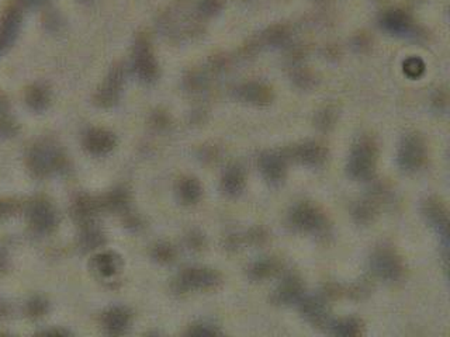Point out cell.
I'll use <instances>...</instances> for the list:
<instances>
[{
  "mask_svg": "<svg viewBox=\"0 0 450 337\" xmlns=\"http://www.w3.org/2000/svg\"><path fill=\"white\" fill-rule=\"evenodd\" d=\"M377 164V145L368 138L363 136L353 146L349 160H347V171L349 176L354 180L366 181L374 176Z\"/></svg>",
  "mask_w": 450,
  "mask_h": 337,
  "instance_id": "obj_1",
  "label": "cell"
},
{
  "mask_svg": "<svg viewBox=\"0 0 450 337\" xmlns=\"http://www.w3.org/2000/svg\"><path fill=\"white\" fill-rule=\"evenodd\" d=\"M288 223L295 230L304 233L323 234L328 232V219L325 213L308 201H301L291 208L288 213Z\"/></svg>",
  "mask_w": 450,
  "mask_h": 337,
  "instance_id": "obj_2",
  "label": "cell"
},
{
  "mask_svg": "<svg viewBox=\"0 0 450 337\" xmlns=\"http://www.w3.org/2000/svg\"><path fill=\"white\" fill-rule=\"evenodd\" d=\"M370 267L375 277L384 281H397L404 272V265L394 249L387 246L377 247L370 257Z\"/></svg>",
  "mask_w": 450,
  "mask_h": 337,
  "instance_id": "obj_3",
  "label": "cell"
},
{
  "mask_svg": "<svg viewBox=\"0 0 450 337\" xmlns=\"http://www.w3.org/2000/svg\"><path fill=\"white\" fill-rule=\"evenodd\" d=\"M426 160V147L423 138L416 133H406L398 147V164L405 171L419 170Z\"/></svg>",
  "mask_w": 450,
  "mask_h": 337,
  "instance_id": "obj_4",
  "label": "cell"
},
{
  "mask_svg": "<svg viewBox=\"0 0 450 337\" xmlns=\"http://www.w3.org/2000/svg\"><path fill=\"white\" fill-rule=\"evenodd\" d=\"M422 213L429 223L430 227L439 234L444 250H447L449 244V218L447 208L443 201L437 197H429L422 204Z\"/></svg>",
  "mask_w": 450,
  "mask_h": 337,
  "instance_id": "obj_5",
  "label": "cell"
},
{
  "mask_svg": "<svg viewBox=\"0 0 450 337\" xmlns=\"http://www.w3.org/2000/svg\"><path fill=\"white\" fill-rule=\"evenodd\" d=\"M219 282V275L207 268H188L181 272L176 281L179 289H207L212 288Z\"/></svg>",
  "mask_w": 450,
  "mask_h": 337,
  "instance_id": "obj_6",
  "label": "cell"
},
{
  "mask_svg": "<svg viewBox=\"0 0 450 337\" xmlns=\"http://www.w3.org/2000/svg\"><path fill=\"white\" fill-rule=\"evenodd\" d=\"M134 66L136 74L142 80H153L158 74V65L153 58L150 44L146 38L141 37L135 45V56H134Z\"/></svg>",
  "mask_w": 450,
  "mask_h": 337,
  "instance_id": "obj_7",
  "label": "cell"
},
{
  "mask_svg": "<svg viewBox=\"0 0 450 337\" xmlns=\"http://www.w3.org/2000/svg\"><path fill=\"white\" fill-rule=\"evenodd\" d=\"M287 154L278 152H264L259 157V168L270 183H280L287 171Z\"/></svg>",
  "mask_w": 450,
  "mask_h": 337,
  "instance_id": "obj_8",
  "label": "cell"
},
{
  "mask_svg": "<svg viewBox=\"0 0 450 337\" xmlns=\"http://www.w3.org/2000/svg\"><path fill=\"white\" fill-rule=\"evenodd\" d=\"M326 154H328L326 149L322 145L315 142H307V143L294 146L287 152V157H292L298 163L312 166V167L321 166L326 160Z\"/></svg>",
  "mask_w": 450,
  "mask_h": 337,
  "instance_id": "obj_9",
  "label": "cell"
},
{
  "mask_svg": "<svg viewBox=\"0 0 450 337\" xmlns=\"http://www.w3.org/2000/svg\"><path fill=\"white\" fill-rule=\"evenodd\" d=\"M304 295V285L300 278L290 275L283 279V282L273 292V302L277 305H290L300 302Z\"/></svg>",
  "mask_w": 450,
  "mask_h": 337,
  "instance_id": "obj_10",
  "label": "cell"
},
{
  "mask_svg": "<svg viewBox=\"0 0 450 337\" xmlns=\"http://www.w3.org/2000/svg\"><path fill=\"white\" fill-rule=\"evenodd\" d=\"M301 313L316 326L328 323V306L322 296H308L300 299Z\"/></svg>",
  "mask_w": 450,
  "mask_h": 337,
  "instance_id": "obj_11",
  "label": "cell"
},
{
  "mask_svg": "<svg viewBox=\"0 0 450 337\" xmlns=\"http://www.w3.org/2000/svg\"><path fill=\"white\" fill-rule=\"evenodd\" d=\"M381 25L392 34L405 35L409 34L413 28L412 20L409 15L401 10H390L381 18Z\"/></svg>",
  "mask_w": 450,
  "mask_h": 337,
  "instance_id": "obj_12",
  "label": "cell"
},
{
  "mask_svg": "<svg viewBox=\"0 0 450 337\" xmlns=\"http://www.w3.org/2000/svg\"><path fill=\"white\" fill-rule=\"evenodd\" d=\"M121 84H122V70L120 67H117L110 73L108 79L104 83V87L98 91L97 101L101 105L112 104L117 100Z\"/></svg>",
  "mask_w": 450,
  "mask_h": 337,
  "instance_id": "obj_13",
  "label": "cell"
},
{
  "mask_svg": "<svg viewBox=\"0 0 450 337\" xmlns=\"http://www.w3.org/2000/svg\"><path fill=\"white\" fill-rule=\"evenodd\" d=\"M239 95L245 101L253 104H267L271 100V91L269 87L260 83H248L239 88Z\"/></svg>",
  "mask_w": 450,
  "mask_h": 337,
  "instance_id": "obj_14",
  "label": "cell"
},
{
  "mask_svg": "<svg viewBox=\"0 0 450 337\" xmlns=\"http://www.w3.org/2000/svg\"><path fill=\"white\" fill-rule=\"evenodd\" d=\"M378 195L374 194V197L371 198H366L360 202L356 204L354 209H353V216L359 223H370L374 220V218L377 216L378 212V202H377Z\"/></svg>",
  "mask_w": 450,
  "mask_h": 337,
  "instance_id": "obj_15",
  "label": "cell"
},
{
  "mask_svg": "<svg viewBox=\"0 0 450 337\" xmlns=\"http://www.w3.org/2000/svg\"><path fill=\"white\" fill-rule=\"evenodd\" d=\"M86 145L94 153H104L114 146V136L105 131H93L87 136Z\"/></svg>",
  "mask_w": 450,
  "mask_h": 337,
  "instance_id": "obj_16",
  "label": "cell"
},
{
  "mask_svg": "<svg viewBox=\"0 0 450 337\" xmlns=\"http://www.w3.org/2000/svg\"><path fill=\"white\" fill-rule=\"evenodd\" d=\"M281 270V263L277 258H263L250 267V277L255 279H266L274 277Z\"/></svg>",
  "mask_w": 450,
  "mask_h": 337,
  "instance_id": "obj_17",
  "label": "cell"
},
{
  "mask_svg": "<svg viewBox=\"0 0 450 337\" xmlns=\"http://www.w3.org/2000/svg\"><path fill=\"white\" fill-rule=\"evenodd\" d=\"M245 185V177L240 168L233 167L226 171L222 180V187L228 194H238Z\"/></svg>",
  "mask_w": 450,
  "mask_h": 337,
  "instance_id": "obj_18",
  "label": "cell"
},
{
  "mask_svg": "<svg viewBox=\"0 0 450 337\" xmlns=\"http://www.w3.org/2000/svg\"><path fill=\"white\" fill-rule=\"evenodd\" d=\"M179 194L180 198L186 202V204H193L195 202L200 195H201V187L198 184L197 180L194 178H184L180 181L179 184Z\"/></svg>",
  "mask_w": 450,
  "mask_h": 337,
  "instance_id": "obj_19",
  "label": "cell"
},
{
  "mask_svg": "<svg viewBox=\"0 0 450 337\" xmlns=\"http://www.w3.org/2000/svg\"><path fill=\"white\" fill-rule=\"evenodd\" d=\"M330 333L339 336H359L361 334V323L354 317L342 319L330 326Z\"/></svg>",
  "mask_w": 450,
  "mask_h": 337,
  "instance_id": "obj_20",
  "label": "cell"
},
{
  "mask_svg": "<svg viewBox=\"0 0 450 337\" xmlns=\"http://www.w3.org/2000/svg\"><path fill=\"white\" fill-rule=\"evenodd\" d=\"M127 323H128V315L121 309H114L105 316V324L114 333L124 330Z\"/></svg>",
  "mask_w": 450,
  "mask_h": 337,
  "instance_id": "obj_21",
  "label": "cell"
},
{
  "mask_svg": "<svg viewBox=\"0 0 450 337\" xmlns=\"http://www.w3.org/2000/svg\"><path fill=\"white\" fill-rule=\"evenodd\" d=\"M96 265L104 275H110L117 270V258L110 253L100 254L96 257Z\"/></svg>",
  "mask_w": 450,
  "mask_h": 337,
  "instance_id": "obj_22",
  "label": "cell"
},
{
  "mask_svg": "<svg viewBox=\"0 0 450 337\" xmlns=\"http://www.w3.org/2000/svg\"><path fill=\"white\" fill-rule=\"evenodd\" d=\"M404 72L409 77H419L425 72V63L422 59L412 56L404 62Z\"/></svg>",
  "mask_w": 450,
  "mask_h": 337,
  "instance_id": "obj_23",
  "label": "cell"
},
{
  "mask_svg": "<svg viewBox=\"0 0 450 337\" xmlns=\"http://www.w3.org/2000/svg\"><path fill=\"white\" fill-rule=\"evenodd\" d=\"M266 41L270 44H280L284 42L288 37V32L284 27H273L271 29H269L267 34H264Z\"/></svg>",
  "mask_w": 450,
  "mask_h": 337,
  "instance_id": "obj_24",
  "label": "cell"
},
{
  "mask_svg": "<svg viewBox=\"0 0 450 337\" xmlns=\"http://www.w3.org/2000/svg\"><path fill=\"white\" fill-rule=\"evenodd\" d=\"M222 0H201L200 3V10L204 14H214L215 11H218L222 7Z\"/></svg>",
  "mask_w": 450,
  "mask_h": 337,
  "instance_id": "obj_25",
  "label": "cell"
},
{
  "mask_svg": "<svg viewBox=\"0 0 450 337\" xmlns=\"http://www.w3.org/2000/svg\"><path fill=\"white\" fill-rule=\"evenodd\" d=\"M155 256H156L159 260H162V261H170V260L173 258L174 253H173V249H172L170 246H167V244H160V246L156 247Z\"/></svg>",
  "mask_w": 450,
  "mask_h": 337,
  "instance_id": "obj_26",
  "label": "cell"
}]
</instances>
